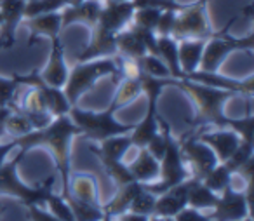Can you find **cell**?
I'll return each instance as SVG.
<instances>
[{
    "label": "cell",
    "instance_id": "cell-13",
    "mask_svg": "<svg viewBox=\"0 0 254 221\" xmlns=\"http://www.w3.org/2000/svg\"><path fill=\"white\" fill-rule=\"evenodd\" d=\"M25 0H0V47L11 49L16 40V30L25 19Z\"/></svg>",
    "mask_w": 254,
    "mask_h": 221
},
{
    "label": "cell",
    "instance_id": "cell-50",
    "mask_svg": "<svg viewBox=\"0 0 254 221\" xmlns=\"http://www.w3.org/2000/svg\"><path fill=\"white\" fill-rule=\"evenodd\" d=\"M148 221H174V218H166V216H155V214H152V216H148Z\"/></svg>",
    "mask_w": 254,
    "mask_h": 221
},
{
    "label": "cell",
    "instance_id": "cell-9",
    "mask_svg": "<svg viewBox=\"0 0 254 221\" xmlns=\"http://www.w3.org/2000/svg\"><path fill=\"white\" fill-rule=\"evenodd\" d=\"M180 148L183 158L187 162L188 169L191 172V178L202 179L216 164H219L218 157L212 151L209 145L200 141L197 136H187L180 141Z\"/></svg>",
    "mask_w": 254,
    "mask_h": 221
},
{
    "label": "cell",
    "instance_id": "cell-33",
    "mask_svg": "<svg viewBox=\"0 0 254 221\" xmlns=\"http://www.w3.org/2000/svg\"><path fill=\"white\" fill-rule=\"evenodd\" d=\"M230 178H232V171L226 167V164L219 162V164H216L200 181L204 183L209 190H212V192L219 195V193L230 185Z\"/></svg>",
    "mask_w": 254,
    "mask_h": 221
},
{
    "label": "cell",
    "instance_id": "cell-5",
    "mask_svg": "<svg viewBox=\"0 0 254 221\" xmlns=\"http://www.w3.org/2000/svg\"><path fill=\"white\" fill-rule=\"evenodd\" d=\"M237 18L230 19L228 25L223 28V32L212 33L207 40H205L204 53H202L200 67L198 70L202 72H218L219 67L223 65V61L226 60V56H230L235 51H253L254 49V37L253 33H249L247 37L242 39H235V37L226 35L228 28L235 23Z\"/></svg>",
    "mask_w": 254,
    "mask_h": 221
},
{
    "label": "cell",
    "instance_id": "cell-10",
    "mask_svg": "<svg viewBox=\"0 0 254 221\" xmlns=\"http://www.w3.org/2000/svg\"><path fill=\"white\" fill-rule=\"evenodd\" d=\"M249 197L251 190L237 192L232 186H226L218 197V202L212 207V220L216 221H240L249 218Z\"/></svg>",
    "mask_w": 254,
    "mask_h": 221
},
{
    "label": "cell",
    "instance_id": "cell-21",
    "mask_svg": "<svg viewBox=\"0 0 254 221\" xmlns=\"http://www.w3.org/2000/svg\"><path fill=\"white\" fill-rule=\"evenodd\" d=\"M204 46H205L204 39L178 40V60H180L181 77L198 70L202 53H204Z\"/></svg>",
    "mask_w": 254,
    "mask_h": 221
},
{
    "label": "cell",
    "instance_id": "cell-32",
    "mask_svg": "<svg viewBox=\"0 0 254 221\" xmlns=\"http://www.w3.org/2000/svg\"><path fill=\"white\" fill-rule=\"evenodd\" d=\"M80 0H33L26 2L25 7V19L33 18V16L46 14V12H60L70 5L78 4Z\"/></svg>",
    "mask_w": 254,
    "mask_h": 221
},
{
    "label": "cell",
    "instance_id": "cell-3",
    "mask_svg": "<svg viewBox=\"0 0 254 221\" xmlns=\"http://www.w3.org/2000/svg\"><path fill=\"white\" fill-rule=\"evenodd\" d=\"M26 151L23 148H18V155L11 160H5L0 165V193L12 195L21 200L25 206H46V197L53 192L56 176H51L46 181L39 183L35 186H28L18 178V164L23 160Z\"/></svg>",
    "mask_w": 254,
    "mask_h": 221
},
{
    "label": "cell",
    "instance_id": "cell-46",
    "mask_svg": "<svg viewBox=\"0 0 254 221\" xmlns=\"http://www.w3.org/2000/svg\"><path fill=\"white\" fill-rule=\"evenodd\" d=\"M174 221H216V220H212L211 216L202 214V211L187 206L185 209H181L180 213L174 216Z\"/></svg>",
    "mask_w": 254,
    "mask_h": 221
},
{
    "label": "cell",
    "instance_id": "cell-14",
    "mask_svg": "<svg viewBox=\"0 0 254 221\" xmlns=\"http://www.w3.org/2000/svg\"><path fill=\"white\" fill-rule=\"evenodd\" d=\"M181 78H187V80H193L198 84L209 85V87L223 89V91H230L233 94H247L253 96L254 92V80L253 77L246 78V80H235V78L225 77V75H219L218 72H202L197 70L193 74H188Z\"/></svg>",
    "mask_w": 254,
    "mask_h": 221
},
{
    "label": "cell",
    "instance_id": "cell-35",
    "mask_svg": "<svg viewBox=\"0 0 254 221\" xmlns=\"http://www.w3.org/2000/svg\"><path fill=\"white\" fill-rule=\"evenodd\" d=\"M223 127L235 131L242 141H249V143H253L254 117H253V113H251V112H247V115L246 117H240V119H230V117H226V119H225V126H223Z\"/></svg>",
    "mask_w": 254,
    "mask_h": 221
},
{
    "label": "cell",
    "instance_id": "cell-4",
    "mask_svg": "<svg viewBox=\"0 0 254 221\" xmlns=\"http://www.w3.org/2000/svg\"><path fill=\"white\" fill-rule=\"evenodd\" d=\"M174 85L181 87L197 105V124H211L216 127L225 126V113H223V105L233 92L223 91V89L209 87V85L198 84L187 78H176Z\"/></svg>",
    "mask_w": 254,
    "mask_h": 221
},
{
    "label": "cell",
    "instance_id": "cell-11",
    "mask_svg": "<svg viewBox=\"0 0 254 221\" xmlns=\"http://www.w3.org/2000/svg\"><path fill=\"white\" fill-rule=\"evenodd\" d=\"M16 78L19 85H28V87H37L42 92L44 99H46V106L47 112L53 117H60V115H68L71 105L68 103L64 91L60 87H53V85L46 84L40 77L39 72H32L28 75H12Z\"/></svg>",
    "mask_w": 254,
    "mask_h": 221
},
{
    "label": "cell",
    "instance_id": "cell-12",
    "mask_svg": "<svg viewBox=\"0 0 254 221\" xmlns=\"http://www.w3.org/2000/svg\"><path fill=\"white\" fill-rule=\"evenodd\" d=\"M132 14H134V5L131 0H127V2L103 0L96 26L110 33H119L120 30L129 26V23L132 21Z\"/></svg>",
    "mask_w": 254,
    "mask_h": 221
},
{
    "label": "cell",
    "instance_id": "cell-15",
    "mask_svg": "<svg viewBox=\"0 0 254 221\" xmlns=\"http://www.w3.org/2000/svg\"><path fill=\"white\" fill-rule=\"evenodd\" d=\"M68 72L70 70H68L66 61H64V47L61 44L60 37L51 39V56L46 68L42 72H39L40 77H42V80L46 84L53 85V87L63 89L64 84H66Z\"/></svg>",
    "mask_w": 254,
    "mask_h": 221
},
{
    "label": "cell",
    "instance_id": "cell-1",
    "mask_svg": "<svg viewBox=\"0 0 254 221\" xmlns=\"http://www.w3.org/2000/svg\"><path fill=\"white\" fill-rule=\"evenodd\" d=\"M80 134V129L75 126L70 115H60L51 120L49 126L42 129H33L21 138H14L16 147L23 148L25 151L35 147H47L53 150L54 160H56L58 174L61 176L63 185V197H68V179H70V143L71 138Z\"/></svg>",
    "mask_w": 254,
    "mask_h": 221
},
{
    "label": "cell",
    "instance_id": "cell-28",
    "mask_svg": "<svg viewBox=\"0 0 254 221\" xmlns=\"http://www.w3.org/2000/svg\"><path fill=\"white\" fill-rule=\"evenodd\" d=\"M218 193L209 190L200 179L188 178V207L204 211L212 209L218 202Z\"/></svg>",
    "mask_w": 254,
    "mask_h": 221
},
{
    "label": "cell",
    "instance_id": "cell-25",
    "mask_svg": "<svg viewBox=\"0 0 254 221\" xmlns=\"http://www.w3.org/2000/svg\"><path fill=\"white\" fill-rule=\"evenodd\" d=\"M127 165H129V171H131L132 178H134L136 181L143 183V185L157 181V178H159L160 162L157 160L146 148H139L138 157Z\"/></svg>",
    "mask_w": 254,
    "mask_h": 221
},
{
    "label": "cell",
    "instance_id": "cell-20",
    "mask_svg": "<svg viewBox=\"0 0 254 221\" xmlns=\"http://www.w3.org/2000/svg\"><path fill=\"white\" fill-rule=\"evenodd\" d=\"M146 101H148L146 115L143 117L141 122L136 124L131 133H129L132 147H136V148H146L150 140L159 133V113H157V101H159V99H146Z\"/></svg>",
    "mask_w": 254,
    "mask_h": 221
},
{
    "label": "cell",
    "instance_id": "cell-7",
    "mask_svg": "<svg viewBox=\"0 0 254 221\" xmlns=\"http://www.w3.org/2000/svg\"><path fill=\"white\" fill-rule=\"evenodd\" d=\"M68 115L75 122V126L80 129V134H85L94 141H103L110 136H117V134H127L134 127L117 122L115 112H112L110 108H106L105 112H85L77 106H71Z\"/></svg>",
    "mask_w": 254,
    "mask_h": 221
},
{
    "label": "cell",
    "instance_id": "cell-16",
    "mask_svg": "<svg viewBox=\"0 0 254 221\" xmlns=\"http://www.w3.org/2000/svg\"><path fill=\"white\" fill-rule=\"evenodd\" d=\"M197 138L212 148V151L216 153L219 162L228 160L230 155L237 150V147H239L240 141H242L235 131L226 129V127H218V131L200 133V134H197Z\"/></svg>",
    "mask_w": 254,
    "mask_h": 221
},
{
    "label": "cell",
    "instance_id": "cell-6",
    "mask_svg": "<svg viewBox=\"0 0 254 221\" xmlns=\"http://www.w3.org/2000/svg\"><path fill=\"white\" fill-rule=\"evenodd\" d=\"M159 162H160V172L157 181L143 185V188L155 193V195H160L166 190L173 188V186L180 185V183L187 181L188 178H191V172L188 169L187 162H185L183 153H181L180 141L174 140L171 133L167 134L166 151H164L162 158Z\"/></svg>",
    "mask_w": 254,
    "mask_h": 221
},
{
    "label": "cell",
    "instance_id": "cell-2",
    "mask_svg": "<svg viewBox=\"0 0 254 221\" xmlns=\"http://www.w3.org/2000/svg\"><path fill=\"white\" fill-rule=\"evenodd\" d=\"M103 77H113V80H120V72L117 67L115 58H98V60H89V61H78L71 72H68L66 84H64L63 91L66 96L68 103L71 106L77 105V101L91 91L99 78Z\"/></svg>",
    "mask_w": 254,
    "mask_h": 221
},
{
    "label": "cell",
    "instance_id": "cell-17",
    "mask_svg": "<svg viewBox=\"0 0 254 221\" xmlns=\"http://www.w3.org/2000/svg\"><path fill=\"white\" fill-rule=\"evenodd\" d=\"M188 206V179L173 188L166 190L164 193L157 195L153 214L155 216L174 218L181 209Z\"/></svg>",
    "mask_w": 254,
    "mask_h": 221
},
{
    "label": "cell",
    "instance_id": "cell-54",
    "mask_svg": "<svg viewBox=\"0 0 254 221\" xmlns=\"http://www.w3.org/2000/svg\"><path fill=\"white\" fill-rule=\"evenodd\" d=\"M240 221H251V220H249V218H246V220H240Z\"/></svg>",
    "mask_w": 254,
    "mask_h": 221
},
{
    "label": "cell",
    "instance_id": "cell-34",
    "mask_svg": "<svg viewBox=\"0 0 254 221\" xmlns=\"http://www.w3.org/2000/svg\"><path fill=\"white\" fill-rule=\"evenodd\" d=\"M12 108L14 110H12L7 122H5V133H7L9 136H12V140H14V138H21V136H25V134H28L30 131H33V127H32V124H30L28 117H26L18 106H12Z\"/></svg>",
    "mask_w": 254,
    "mask_h": 221
},
{
    "label": "cell",
    "instance_id": "cell-48",
    "mask_svg": "<svg viewBox=\"0 0 254 221\" xmlns=\"http://www.w3.org/2000/svg\"><path fill=\"white\" fill-rule=\"evenodd\" d=\"M16 148H18V147H16L14 140L7 141V143H0V165L7 160V155L11 153L12 150H16Z\"/></svg>",
    "mask_w": 254,
    "mask_h": 221
},
{
    "label": "cell",
    "instance_id": "cell-56",
    "mask_svg": "<svg viewBox=\"0 0 254 221\" xmlns=\"http://www.w3.org/2000/svg\"><path fill=\"white\" fill-rule=\"evenodd\" d=\"M0 25H2V18H0Z\"/></svg>",
    "mask_w": 254,
    "mask_h": 221
},
{
    "label": "cell",
    "instance_id": "cell-52",
    "mask_svg": "<svg viewBox=\"0 0 254 221\" xmlns=\"http://www.w3.org/2000/svg\"><path fill=\"white\" fill-rule=\"evenodd\" d=\"M197 2H200V4H209L211 0H197Z\"/></svg>",
    "mask_w": 254,
    "mask_h": 221
},
{
    "label": "cell",
    "instance_id": "cell-41",
    "mask_svg": "<svg viewBox=\"0 0 254 221\" xmlns=\"http://www.w3.org/2000/svg\"><path fill=\"white\" fill-rule=\"evenodd\" d=\"M19 110L25 113H40V112H47L46 106V99H44L42 92L37 87H28V91L23 94L21 99V106Z\"/></svg>",
    "mask_w": 254,
    "mask_h": 221
},
{
    "label": "cell",
    "instance_id": "cell-27",
    "mask_svg": "<svg viewBox=\"0 0 254 221\" xmlns=\"http://www.w3.org/2000/svg\"><path fill=\"white\" fill-rule=\"evenodd\" d=\"M117 193L115 197H113L112 200H110L108 204H106L105 207H103V211H105V214H108V216H119V214H124L129 211V207H131V202L134 200V197L138 195L139 192L143 190V183L139 181H131V183H126V185L122 186H117Z\"/></svg>",
    "mask_w": 254,
    "mask_h": 221
},
{
    "label": "cell",
    "instance_id": "cell-47",
    "mask_svg": "<svg viewBox=\"0 0 254 221\" xmlns=\"http://www.w3.org/2000/svg\"><path fill=\"white\" fill-rule=\"evenodd\" d=\"M26 207H28V214L32 221H60L51 211L44 209V206H35L33 204V206H26Z\"/></svg>",
    "mask_w": 254,
    "mask_h": 221
},
{
    "label": "cell",
    "instance_id": "cell-40",
    "mask_svg": "<svg viewBox=\"0 0 254 221\" xmlns=\"http://www.w3.org/2000/svg\"><path fill=\"white\" fill-rule=\"evenodd\" d=\"M46 206L49 207V211L58 218L60 221H75L73 213H71L70 206H68L66 199L63 195H56L54 192H51L46 197Z\"/></svg>",
    "mask_w": 254,
    "mask_h": 221
},
{
    "label": "cell",
    "instance_id": "cell-24",
    "mask_svg": "<svg viewBox=\"0 0 254 221\" xmlns=\"http://www.w3.org/2000/svg\"><path fill=\"white\" fill-rule=\"evenodd\" d=\"M115 46L117 54L124 58H131V60H139L146 54L145 42L141 39V33L138 32L136 26H127V28L120 30L115 35Z\"/></svg>",
    "mask_w": 254,
    "mask_h": 221
},
{
    "label": "cell",
    "instance_id": "cell-26",
    "mask_svg": "<svg viewBox=\"0 0 254 221\" xmlns=\"http://www.w3.org/2000/svg\"><path fill=\"white\" fill-rule=\"evenodd\" d=\"M26 26L32 32V42L37 37H47V39H56L60 37V32L63 28V21H61V11L60 12H46V14L33 16V18H26Z\"/></svg>",
    "mask_w": 254,
    "mask_h": 221
},
{
    "label": "cell",
    "instance_id": "cell-19",
    "mask_svg": "<svg viewBox=\"0 0 254 221\" xmlns=\"http://www.w3.org/2000/svg\"><path fill=\"white\" fill-rule=\"evenodd\" d=\"M115 35L117 33H110L106 30L94 26L92 28V39L89 46L78 56V61H89V60H98V58H112L117 54L115 46Z\"/></svg>",
    "mask_w": 254,
    "mask_h": 221
},
{
    "label": "cell",
    "instance_id": "cell-18",
    "mask_svg": "<svg viewBox=\"0 0 254 221\" xmlns=\"http://www.w3.org/2000/svg\"><path fill=\"white\" fill-rule=\"evenodd\" d=\"M103 0H80L78 4L70 5V7L61 11V21L64 26H70L73 23H82L91 28H94L99 18Z\"/></svg>",
    "mask_w": 254,
    "mask_h": 221
},
{
    "label": "cell",
    "instance_id": "cell-31",
    "mask_svg": "<svg viewBox=\"0 0 254 221\" xmlns=\"http://www.w3.org/2000/svg\"><path fill=\"white\" fill-rule=\"evenodd\" d=\"M70 206L71 213H73L75 221H101L105 218V211L101 206H92V204L82 202V200L75 199V197L68 195L64 197Z\"/></svg>",
    "mask_w": 254,
    "mask_h": 221
},
{
    "label": "cell",
    "instance_id": "cell-22",
    "mask_svg": "<svg viewBox=\"0 0 254 221\" xmlns=\"http://www.w3.org/2000/svg\"><path fill=\"white\" fill-rule=\"evenodd\" d=\"M68 195L82 200V202L99 206L98 199V179L89 172H75L68 179Z\"/></svg>",
    "mask_w": 254,
    "mask_h": 221
},
{
    "label": "cell",
    "instance_id": "cell-55",
    "mask_svg": "<svg viewBox=\"0 0 254 221\" xmlns=\"http://www.w3.org/2000/svg\"><path fill=\"white\" fill-rule=\"evenodd\" d=\"M25 2H33V0H25Z\"/></svg>",
    "mask_w": 254,
    "mask_h": 221
},
{
    "label": "cell",
    "instance_id": "cell-30",
    "mask_svg": "<svg viewBox=\"0 0 254 221\" xmlns=\"http://www.w3.org/2000/svg\"><path fill=\"white\" fill-rule=\"evenodd\" d=\"M159 58L167 65L173 78H181L180 60H178V40L173 37H157Z\"/></svg>",
    "mask_w": 254,
    "mask_h": 221
},
{
    "label": "cell",
    "instance_id": "cell-53",
    "mask_svg": "<svg viewBox=\"0 0 254 221\" xmlns=\"http://www.w3.org/2000/svg\"><path fill=\"white\" fill-rule=\"evenodd\" d=\"M112 2H127V0H112Z\"/></svg>",
    "mask_w": 254,
    "mask_h": 221
},
{
    "label": "cell",
    "instance_id": "cell-39",
    "mask_svg": "<svg viewBox=\"0 0 254 221\" xmlns=\"http://www.w3.org/2000/svg\"><path fill=\"white\" fill-rule=\"evenodd\" d=\"M254 157V145L249 141H240V145L237 147V150L230 155L228 160H225L223 164H226V167L232 172H237L249 158Z\"/></svg>",
    "mask_w": 254,
    "mask_h": 221
},
{
    "label": "cell",
    "instance_id": "cell-44",
    "mask_svg": "<svg viewBox=\"0 0 254 221\" xmlns=\"http://www.w3.org/2000/svg\"><path fill=\"white\" fill-rule=\"evenodd\" d=\"M176 12L174 9H166V11L160 12L159 21L155 26V35L157 37H171L174 28V21H176Z\"/></svg>",
    "mask_w": 254,
    "mask_h": 221
},
{
    "label": "cell",
    "instance_id": "cell-45",
    "mask_svg": "<svg viewBox=\"0 0 254 221\" xmlns=\"http://www.w3.org/2000/svg\"><path fill=\"white\" fill-rule=\"evenodd\" d=\"M134 9H143V7H155V9H174V11H180L185 5L178 4L176 0H131Z\"/></svg>",
    "mask_w": 254,
    "mask_h": 221
},
{
    "label": "cell",
    "instance_id": "cell-43",
    "mask_svg": "<svg viewBox=\"0 0 254 221\" xmlns=\"http://www.w3.org/2000/svg\"><path fill=\"white\" fill-rule=\"evenodd\" d=\"M19 84L14 77H0V106H14V96Z\"/></svg>",
    "mask_w": 254,
    "mask_h": 221
},
{
    "label": "cell",
    "instance_id": "cell-23",
    "mask_svg": "<svg viewBox=\"0 0 254 221\" xmlns=\"http://www.w3.org/2000/svg\"><path fill=\"white\" fill-rule=\"evenodd\" d=\"M132 147L131 136L127 134H117L106 140L99 141L98 147H91V151L99 158V162L105 160H124V155Z\"/></svg>",
    "mask_w": 254,
    "mask_h": 221
},
{
    "label": "cell",
    "instance_id": "cell-37",
    "mask_svg": "<svg viewBox=\"0 0 254 221\" xmlns=\"http://www.w3.org/2000/svg\"><path fill=\"white\" fill-rule=\"evenodd\" d=\"M138 61H139V67H141V74L152 75V77H157V78H173L167 65L164 63L159 56L145 54V56L139 58Z\"/></svg>",
    "mask_w": 254,
    "mask_h": 221
},
{
    "label": "cell",
    "instance_id": "cell-42",
    "mask_svg": "<svg viewBox=\"0 0 254 221\" xmlns=\"http://www.w3.org/2000/svg\"><path fill=\"white\" fill-rule=\"evenodd\" d=\"M155 200H157L155 193L143 188L141 192L134 197V200L131 202L129 211H131V213H136V214H143V216H152L153 207H155Z\"/></svg>",
    "mask_w": 254,
    "mask_h": 221
},
{
    "label": "cell",
    "instance_id": "cell-38",
    "mask_svg": "<svg viewBox=\"0 0 254 221\" xmlns=\"http://www.w3.org/2000/svg\"><path fill=\"white\" fill-rule=\"evenodd\" d=\"M160 12H162V9H155V7L134 9L132 25L138 26V28H141V30H148V32L155 33V26H157V21H159Z\"/></svg>",
    "mask_w": 254,
    "mask_h": 221
},
{
    "label": "cell",
    "instance_id": "cell-29",
    "mask_svg": "<svg viewBox=\"0 0 254 221\" xmlns=\"http://www.w3.org/2000/svg\"><path fill=\"white\" fill-rule=\"evenodd\" d=\"M119 89H117L115 96H113L112 103H110L108 108L112 112L124 108L126 105L132 103L139 94H141V84H139V77L138 78H120Z\"/></svg>",
    "mask_w": 254,
    "mask_h": 221
},
{
    "label": "cell",
    "instance_id": "cell-36",
    "mask_svg": "<svg viewBox=\"0 0 254 221\" xmlns=\"http://www.w3.org/2000/svg\"><path fill=\"white\" fill-rule=\"evenodd\" d=\"M101 164H103V167H105L106 174L110 176V179H112L117 186L136 181V179L132 178L131 171H129V165L124 160H105V162H101Z\"/></svg>",
    "mask_w": 254,
    "mask_h": 221
},
{
    "label": "cell",
    "instance_id": "cell-8",
    "mask_svg": "<svg viewBox=\"0 0 254 221\" xmlns=\"http://www.w3.org/2000/svg\"><path fill=\"white\" fill-rule=\"evenodd\" d=\"M212 35L211 26L207 19V4H195L185 5L183 9L176 12V21L171 37L176 40L185 39H204L207 40Z\"/></svg>",
    "mask_w": 254,
    "mask_h": 221
},
{
    "label": "cell",
    "instance_id": "cell-49",
    "mask_svg": "<svg viewBox=\"0 0 254 221\" xmlns=\"http://www.w3.org/2000/svg\"><path fill=\"white\" fill-rule=\"evenodd\" d=\"M117 218H119L117 221H148V216L131 213V211H127V213H124V214H119Z\"/></svg>",
    "mask_w": 254,
    "mask_h": 221
},
{
    "label": "cell",
    "instance_id": "cell-51",
    "mask_svg": "<svg viewBox=\"0 0 254 221\" xmlns=\"http://www.w3.org/2000/svg\"><path fill=\"white\" fill-rule=\"evenodd\" d=\"M101 221H112V216H108V214H105V218H103Z\"/></svg>",
    "mask_w": 254,
    "mask_h": 221
}]
</instances>
